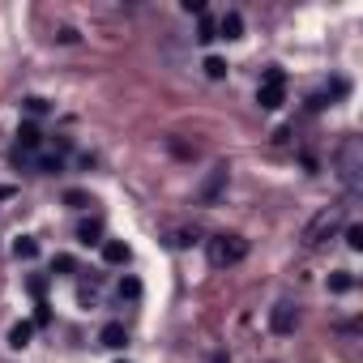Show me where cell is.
<instances>
[{
  "label": "cell",
  "instance_id": "1",
  "mask_svg": "<svg viewBox=\"0 0 363 363\" xmlns=\"http://www.w3.org/2000/svg\"><path fill=\"white\" fill-rule=\"evenodd\" d=\"M359 171H363V145H359V137H346L338 145V180L350 192H359Z\"/></svg>",
  "mask_w": 363,
  "mask_h": 363
},
{
  "label": "cell",
  "instance_id": "2",
  "mask_svg": "<svg viewBox=\"0 0 363 363\" xmlns=\"http://www.w3.org/2000/svg\"><path fill=\"white\" fill-rule=\"evenodd\" d=\"M244 256H248V239H239V235H214L210 239V265L227 270V265H239Z\"/></svg>",
  "mask_w": 363,
  "mask_h": 363
},
{
  "label": "cell",
  "instance_id": "3",
  "mask_svg": "<svg viewBox=\"0 0 363 363\" xmlns=\"http://www.w3.org/2000/svg\"><path fill=\"white\" fill-rule=\"evenodd\" d=\"M256 103H261L265 112H278L282 103H286V73L282 69H270L261 77V86H256Z\"/></svg>",
  "mask_w": 363,
  "mask_h": 363
},
{
  "label": "cell",
  "instance_id": "4",
  "mask_svg": "<svg viewBox=\"0 0 363 363\" xmlns=\"http://www.w3.org/2000/svg\"><path fill=\"white\" fill-rule=\"evenodd\" d=\"M342 227V210H321L312 223H308V231H303V244L308 248H317V244H325L334 231Z\"/></svg>",
  "mask_w": 363,
  "mask_h": 363
},
{
  "label": "cell",
  "instance_id": "5",
  "mask_svg": "<svg viewBox=\"0 0 363 363\" xmlns=\"http://www.w3.org/2000/svg\"><path fill=\"white\" fill-rule=\"evenodd\" d=\"M227 180H231V167H227V163H218V167H214L210 176H205V184H201L197 201H201V205H214V201H218V197L227 192Z\"/></svg>",
  "mask_w": 363,
  "mask_h": 363
},
{
  "label": "cell",
  "instance_id": "6",
  "mask_svg": "<svg viewBox=\"0 0 363 363\" xmlns=\"http://www.w3.org/2000/svg\"><path fill=\"white\" fill-rule=\"evenodd\" d=\"M295 325H299L295 308H291V303H274V312H270V329H274L278 338H291V334H295Z\"/></svg>",
  "mask_w": 363,
  "mask_h": 363
},
{
  "label": "cell",
  "instance_id": "7",
  "mask_svg": "<svg viewBox=\"0 0 363 363\" xmlns=\"http://www.w3.org/2000/svg\"><path fill=\"white\" fill-rule=\"evenodd\" d=\"M239 34H244V13L239 9H227L218 18V39H239Z\"/></svg>",
  "mask_w": 363,
  "mask_h": 363
},
{
  "label": "cell",
  "instance_id": "8",
  "mask_svg": "<svg viewBox=\"0 0 363 363\" xmlns=\"http://www.w3.org/2000/svg\"><path fill=\"white\" fill-rule=\"evenodd\" d=\"M98 342L107 346V350H120V346L128 342V329H124L120 321H107V325H103V334H98Z\"/></svg>",
  "mask_w": 363,
  "mask_h": 363
},
{
  "label": "cell",
  "instance_id": "9",
  "mask_svg": "<svg viewBox=\"0 0 363 363\" xmlns=\"http://www.w3.org/2000/svg\"><path fill=\"white\" fill-rule=\"evenodd\" d=\"M39 141H43V133H39V124H34V120H26V124H18V150H22V154H30V150H39Z\"/></svg>",
  "mask_w": 363,
  "mask_h": 363
},
{
  "label": "cell",
  "instance_id": "10",
  "mask_svg": "<svg viewBox=\"0 0 363 363\" xmlns=\"http://www.w3.org/2000/svg\"><path fill=\"white\" fill-rule=\"evenodd\" d=\"M30 338H34V321H18V325L9 329V346H13V350H26Z\"/></svg>",
  "mask_w": 363,
  "mask_h": 363
},
{
  "label": "cell",
  "instance_id": "11",
  "mask_svg": "<svg viewBox=\"0 0 363 363\" xmlns=\"http://www.w3.org/2000/svg\"><path fill=\"white\" fill-rule=\"evenodd\" d=\"M103 261H107V265H124V261H128V244L107 239V244H103Z\"/></svg>",
  "mask_w": 363,
  "mask_h": 363
},
{
  "label": "cell",
  "instance_id": "12",
  "mask_svg": "<svg viewBox=\"0 0 363 363\" xmlns=\"http://www.w3.org/2000/svg\"><path fill=\"white\" fill-rule=\"evenodd\" d=\"M98 235H103V218H90V223L77 227V239L81 244H98Z\"/></svg>",
  "mask_w": 363,
  "mask_h": 363
},
{
  "label": "cell",
  "instance_id": "13",
  "mask_svg": "<svg viewBox=\"0 0 363 363\" xmlns=\"http://www.w3.org/2000/svg\"><path fill=\"white\" fill-rule=\"evenodd\" d=\"M205 77H210V81H223V77H227V60H223V56H205Z\"/></svg>",
  "mask_w": 363,
  "mask_h": 363
},
{
  "label": "cell",
  "instance_id": "14",
  "mask_svg": "<svg viewBox=\"0 0 363 363\" xmlns=\"http://www.w3.org/2000/svg\"><path fill=\"white\" fill-rule=\"evenodd\" d=\"M13 252H18V256H22V261H34V256H39V244H34V239H30V235H22V239H18V244H13Z\"/></svg>",
  "mask_w": 363,
  "mask_h": 363
},
{
  "label": "cell",
  "instance_id": "15",
  "mask_svg": "<svg viewBox=\"0 0 363 363\" xmlns=\"http://www.w3.org/2000/svg\"><path fill=\"white\" fill-rule=\"evenodd\" d=\"M350 286H355L350 270H338V274H329V291H338V295H342V291H350Z\"/></svg>",
  "mask_w": 363,
  "mask_h": 363
},
{
  "label": "cell",
  "instance_id": "16",
  "mask_svg": "<svg viewBox=\"0 0 363 363\" xmlns=\"http://www.w3.org/2000/svg\"><path fill=\"white\" fill-rule=\"evenodd\" d=\"M39 167H43L47 176H56V171L65 167V159H60V154H43V159H39Z\"/></svg>",
  "mask_w": 363,
  "mask_h": 363
},
{
  "label": "cell",
  "instance_id": "17",
  "mask_svg": "<svg viewBox=\"0 0 363 363\" xmlns=\"http://www.w3.org/2000/svg\"><path fill=\"white\" fill-rule=\"evenodd\" d=\"M65 201L73 205V210H86V205H90V197H86L81 188H69V192H65Z\"/></svg>",
  "mask_w": 363,
  "mask_h": 363
},
{
  "label": "cell",
  "instance_id": "18",
  "mask_svg": "<svg viewBox=\"0 0 363 363\" xmlns=\"http://www.w3.org/2000/svg\"><path fill=\"white\" fill-rule=\"evenodd\" d=\"M197 39H201V43H214V39H218V26H214L210 18H201V34H197Z\"/></svg>",
  "mask_w": 363,
  "mask_h": 363
},
{
  "label": "cell",
  "instance_id": "19",
  "mask_svg": "<svg viewBox=\"0 0 363 363\" xmlns=\"http://www.w3.org/2000/svg\"><path fill=\"white\" fill-rule=\"evenodd\" d=\"M346 248H355V252L363 248V227H355V223L346 227Z\"/></svg>",
  "mask_w": 363,
  "mask_h": 363
},
{
  "label": "cell",
  "instance_id": "20",
  "mask_svg": "<svg viewBox=\"0 0 363 363\" xmlns=\"http://www.w3.org/2000/svg\"><path fill=\"white\" fill-rule=\"evenodd\" d=\"M26 112H30V116H47V98L30 94V98H26Z\"/></svg>",
  "mask_w": 363,
  "mask_h": 363
},
{
  "label": "cell",
  "instance_id": "21",
  "mask_svg": "<svg viewBox=\"0 0 363 363\" xmlns=\"http://www.w3.org/2000/svg\"><path fill=\"white\" fill-rule=\"evenodd\" d=\"M51 270H60V274H73V270H77V261H73V256H65V252H60L56 261H51Z\"/></svg>",
  "mask_w": 363,
  "mask_h": 363
},
{
  "label": "cell",
  "instance_id": "22",
  "mask_svg": "<svg viewBox=\"0 0 363 363\" xmlns=\"http://www.w3.org/2000/svg\"><path fill=\"white\" fill-rule=\"evenodd\" d=\"M184 13H197V18H205V5H201V0H184Z\"/></svg>",
  "mask_w": 363,
  "mask_h": 363
},
{
  "label": "cell",
  "instance_id": "23",
  "mask_svg": "<svg viewBox=\"0 0 363 363\" xmlns=\"http://www.w3.org/2000/svg\"><path fill=\"white\" fill-rule=\"evenodd\" d=\"M120 295H128V299H133V295H141V286H137V282L128 278V282H120Z\"/></svg>",
  "mask_w": 363,
  "mask_h": 363
},
{
  "label": "cell",
  "instance_id": "24",
  "mask_svg": "<svg viewBox=\"0 0 363 363\" xmlns=\"http://www.w3.org/2000/svg\"><path fill=\"white\" fill-rule=\"evenodd\" d=\"M192 239H197V231H180V235H176V244H180V248H188Z\"/></svg>",
  "mask_w": 363,
  "mask_h": 363
},
{
  "label": "cell",
  "instance_id": "25",
  "mask_svg": "<svg viewBox=\"0 0 363 363\" xmlns=\"http://www.w3.org/2000/svg\"><path fill=\"white\" fill-rule=\"evenodd\" d=\"M214 363H227V355H223V350H218V355H214Z\"/></svg>",
  "mask_w": 363,
  "mask_h": 363
},
{
  "label": "cell",
  "instance_id": "26",
  "mask_svg": "<svg viewBox=\"0 0 363 363\" xmlns=\"http://www.w3.org/2000/svg\"><path fill=\"white\" fill-rule=\"evenodd\" d=\"M116 363H124V359H116Z\"/></svg>",
  "mask_w": 363,
  "mask_h": 363
}]
</instances>
